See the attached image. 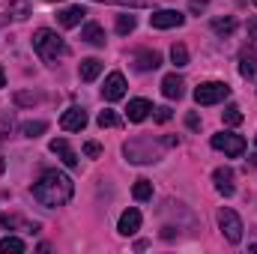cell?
I'll return each mask as SVG.
<instances>
[{
	"label": "cell",
	"instance_id": "9a60e30c",
	"mask_svg": "<svg viewBox=\"0 0 257 254\" xmlns=\"http://www.w3.org/2000/svg\"><path fill=\"white\" fill-rule=\"evenodd\" d=\"M239 75L245 81H257V54L254 51H242L239 54Z\"/></svg>",
	"mask_w": 257,
	"mask_h": 254
},
{
	"label": "cell",
	"instance_id": "4316f807",
	"mask_svg": "<svg viewBox=\"0 0 257 254\" xmlns=\"http://www.w3.org/2000/svg\"><path fill=\"white\" fill-rule=\"evenodd\" d=\"M239 123H242V111L236 105L224 108V126H239Z\"/></svg>",
	"mask_w": 257,
	"mask_h": 254
},
{
	"label": "cell",
	"instance_id": "8fae6325",
	"mask_svg": "<svg viewBox=\"0 0 257 254\" xmlns=\"http://www.w3.org/2000/svg\"><path fill=\"white\" fill-rule=\"evenodd\" d=\"M51 153H54V156H60V162H63L66 168H75V165H78L75 150L69 147V141H63V138H54V141H51Z\"/></svg>",
	"mask_w": 257,
	"mask_h": 254
},
{
	"label": "cell",
	"instance_id": "44dd1931",
	"mask_svg": "<svg viewBox=\"0 0 257 254\" xmlns=\"http://www.w3.org/2000/svg\"><path fill=\"white\" fill-rule=\"evenodd\" d=\"M0 251L3 254H21L24 251V242H21L18 236H3V239H0Z\"/></svg>",
	"mask_w": 257,
	"mask_h": 254
},
{
	"label": "cell",
	"instance_id": "8d00e7d4",
	"mask_svg": "<svg viewBox=\"0 0 257 254\" xmlns=\"http://www.w3.org/2000/svg\"><path fill=\"white\" fill-rule=\"evenodd\" d=\"M102 3H120V0H102Z\"/></svg>",
	"mask_w": 257,
	"mask_h": 254
},
{
	"label": "cell",
	"instance_id": "d6a6232c",
	"mask_svg": "<svg viewBox=\"0 0 257 254\" xmlns=\"http://www.w3.org/2000/svg\"><path fill=\"white\" fill-rule=\"evenodd\" d=\"M186 123H189V129H200V120H197V114H189V117H186Z\"/></svg>",
	"mask_w": 257,
	"mask_h": 254
},
{
	"label": "cell",
	"instance_id": "277c9868",
	"mask_svg": "<svg viewBox=\"0 0 257 254\" xmlns=\"http://www.w3.org/2000/svg\"><path fill=\"white\" fill-rule=\"evenodd\" d=\"M230 96V87L224 84V81H206V84H200L197 90H194V102L197 105H218V102H224Z\"/></svg>",
	"mask_w": 257,
	"mask_h": 254
},
{
	"label": "cell",
	"instance_id": "484cf974",
	"mask_svg": "<svg viewBox=\"0 0 257 254\" xmlns=\"http://www.w3.org/2000/svg\"><path fill=\"white\" fill-rule=\"evenodd\" d=\"M9 15H12V18H27V15H30V3L12 0V3H9Z\"/></svg>",
	"mask_w": 257,
	"mask_h": 254
},
{
	"label": "cell",
	"instance_id": "5b68a950",
	"mask_svg": "<svg viewBox=\"0 0 257 254\" xmlns=\"http://www.w3.org/2000/svg\"><path fill=\"white\" fill-rule=\"evenodd\" d=\"M212 150H218V153H224V156H242L245 153V138L242 135H230V132H218V135H212Z\"/></svg>",
	"mask_w": 257,
	"mask_h": 254
},
{
	"label": "cell",
	"instance_id": "603a6c76",
	"mask_svg": "<svg viewBox=\"0 0 257 254\" xmlns=\"http://www.w3.org/2000/svg\"><path fill=\"white\" fill-rule=\"evenodd\" d=\"M45 129H48V123H45V120H27V123L21 126V132H24V138H39Z\"/></svg>",
	"mask_w": 257,
	"mask_h": 254
},
{
	"label": "cell",
	"instance_id": "7a4b0ae2",
	"mask_svg": "<svg viewBox=\"0 0 257 254\" xmlns=\"http://www.w3.org/2000/svg\"><path fill=\"white\" fill-rule=\"evenodd\" d=\"M33 48H36V54L45 60V63H54L57 57H63L66 51V42L54 33V30H48V27H39L36 33H33Z\"/></svg>",
	"mask_w": 257,
	"mask_h": 254
},
{
	"label": "cell",
	"instance_id": "ab89813d",
	"mask_svg": "<svg viewBox=\"0 0 257 254\" xmlns=\"http://www.w3.org/2000/svg\"><path fill=\"white\" fill-rule=\"evenodd\" d=\"M254 6H257V0H254Z\"/></svg>",
	"mask_w": 257,
	"mask_h": 254
},
{
	"label": "cell",
	"instance_id": "e0dca14e",
	"mask_svg": "<svg viewBox=\"0 0 257 254\" xmlns=\"http://www.w3.org/2000/svg\"><path fill=\"white\" fill-rule=\"evenodd\" d=\"M84 6H69V9H63V12H57V21L63 24V27H78L81 21H84Z\"/></svg>",
	"mask_w": 257,
	"mask_h": 254
},
{
	"label": "cell",
	"instance_id": "e575fe53",
	"mask_svg": "<svg viewBox=\"0 0 257 254\" xmlns=\"http://www.w3.org/2000/svg\"><path fill=\"white\" fill-rule=\"evenodd\" d=\"M0 87H6V75H3V69H0Z\"/></svg>",
	"mask_w": 257,
	"mask_h": 254
},
{
	"label": "cell",
	"instance_id": "ba28073f",
	"mask_svg": "<svg viewBox=\"0 0 257 254\" xmlns=\"http://www.w3.org/2000/svg\"><path fill=\"white\" fill-rule=\"evenodd\" d=\"M102 96H105L108 102H120V99L126 96V78H123V72H111V75L105 78Z\"/></svg>",
	"mask_w": 257,
	"mask_h": 254
},
{
	"label": "cell",
	"instance_id": "2e32d148",
	"mask_svg": "<svg viewBox=\"0 0 257 254\" xmlns=\"http://www.w3.org/2000/svg\"><path fill=\"white\" fill-rule=\"evenodd\" d=\"M81 39H84V42H90V45H96V48H102V45H105V30H102L96 21H90V24H84Z\"/></svg>",
	"mask_w": 257,
	"mask_h": 254
},
{
	"label": "cell",
	"instance_id": "8992f818",
	"mask_svg": "<svg viewBox=\"0 0 257 254\" xmlns=\"http://www.w3.org/2000/svg\"><path fill=\"white\" fill-rule=\"evenodd\" d=\"M218 227H221V233H224L227 242L236 245L242 239V218L233 209H218Z\"/></svg>",
	"mask_w": 257,
	"mask_h": 254
},
{
	"label": "cell",
	"instance_id": "f35d334b",
	"mask_svg": "<svg viewBox=\"0 0 257 254\" xmlns=\"http://www.w3.org/2000/svg\"><path fill=\"white\" fill-rule=\"evenodd\" d=\"M254 251H257V245H254Z\"/></svg>",
	"mask_w": 257,
	"mask_h": 254
},
{
	"label": "cell",
	"instance_id": "52a82bcc",
	"mask_svg": "<svg viewBox=\"0 0 257 254\" xmlns=\"http://www.w3.org/2000/svg\"><path fill=\"white\" fill-rule=\"evenodd\" d=\"M183 21H186V15L177 12V9H159V12L150 15V24L156 30H171V27H180Z\"/></svg>",
	"mask_w": 257,
	"mask_h": 254
},
{
	"label": "cell",
	"instance_id": "3957f363",
	"mask_svg": "<svg viewBox=\"0 0 257 254\" xmlns=\"http://www.w3.org/2000/svg\"><path fill=\"white\" fill-rule=\"evenodd\" d=\"M123 153H126L128 162H135V165L159 162V150L153 147V141H150V138H135V141H128L126 147H123Z\"/></svg>",
	"mask_w": 257,
	"mask_h": 254
},
{
	"label": "cell",
	"instance_id": "6da1fadb",
	"mask_svg": "<svg viewBox=\"0 0 257 254\" xmlns=\"http://www.w3.org/2000/svg\"><path fill=\"white\" fill-rule=\"evenodd\" d=\"M72 194H75V183L60 171H45L33 183V197L42 206H63V203L72 200Z\"/></svg>",
	"mask_w": 257,
	"mask_h": 254
},
{
	"label": "cell",
	"instance_id": "cb8c5ba5",
	"mask_svg": "<svg viewBox=\"0 0 257 254\" xmlns=\"http://www.w3.org/2000/svg\"><path fill=\"white\" fill-rule=\"evenodd\" d=\"M135 24H138L135 15H117V33H120V36H128V33L135 30Z\"/></svg>",
	"mask_w": 257,
	"mask_h": 254
},
{
	"label": "cell",
	"instance_id": "30bf717a",
	"mask_svg": "<svg viewBox=\"0 0 257 254\" xmlns=\"http://www.w3.org/2000/svg\"><path fill=\"white\" fill-rule=\"evenodd\" d=\"M117 230H120L123 236H132V233H138V230H141V212H138L135 206H128L126 212L120 215V224H117Z\"/></svg>",
	"mask_w": 257,
	"mask_h": 254
},
{
	"label": "cell",
	"instance_id": "7402d4cb",
	"mask_svg": "<svg viewBox=\"0 0 257 254\" xmlns=\"http://www.w3.org/2000/svg\"><path fill=\"white\" fill-rule=\"evenodd\" d=\"M132 194H135V200H150L153 197V183L150 180H138L132 186Z\"/></svg>",
	"mask_w": 257,
	"mask_h": 254
},
{
	"label": "cell",
	"instance_id": "83f0119b",
	"mask_svg": "<svg viewBox=\"0 0 257 254\" xmlns=\"http://www.w3.org/2000/svg\"><path fill=\"white\" fill-rule=\"evenodd\" d=\"M96 123L102 129H111V126H120V117H117L114 111H102V114L96 117Z\"/></svg>",
	"mask_w": 257,
	"mask_h": 254
},
{
	"label": "cell",
	"instance_id": "4fadbf2b",
	"mask_svg": "<svg viewBox=\"0 0 257 254\" xmlns=\"http://www.w3.org/2000/svg\"><path fill=\"white\" fill-rule=\"evenodd\" d=\"M212 180H215V189L221 191L224 197H230L233 194V171L230 168H215V174H212Z\"/></svg>",
	"mask_w": 257,
	"mask_h": 254
},
{
	"label": "cell",
	"instance_id": "7c38bea8",
	"mask_svg": "<svg viewBox=\"0 0 257 254\" xmlns=\"http://www.w3.org/2000/svg\"><path fill=\"white\" fill-rule=\"evenodd\" d=\"M162 93L168 96V99H180L183 93H186V81L174 72V75H165L162 78Z\"/></svg>",
	"mask_w": 257,
	"mask_h": 254
},
{
	"label": "cell",
	"instance_id": "9c48e42d",
	"mask_svg": "<svg viewBox=\"0 0 257 254\" xmlns=\"http://www.w3.org/2000/svg\"><path fill=\"white\" fill-rule=\"evenodd\" d=\"M60 126H63L66 132H81V129L87 126V111H81V108H69V111H63Z\"/></svg>",
	"mask_w": 257,
	"mask_h": 254
},
{
	"label": "cell",
	"instance_id": "74e56055",
	"mask_svg": "<svg viewBox=\"0 0 257 254\" xmlns=\"http://www.w3.org/2000/svg\"><path fill=\"white\" fill-rule=\"evenodd\" d=\"M254 144H257V138H254Z\"/></svg>",
	"mask_w": 257,
	"mask_h": 254
},
{
	"label": "cell",
	"instance_id": "1f68e13d",
	"mask_svg": "<svg viewBox=\"0 0 257 254\" xmlns=\"http://www.w3.org/2000/svg\"><path fill=\"white\" fill-rule=\"evenodd\" d=\"M156 120L159 123H168L171 120V108H156Z\"/></svg>",
	"mask_w": 257,
	"mask_h": 254
},
{
	"label": "cell",
	"instance_id": "f546056e",
	"mask_svg": "<svg viewBox=\"0 0 257 254\" xmlns=\"http://www.w3.org/2000/svg\"><path fill=\"white\" fill-rule=\"evenodd\" d=\"M6 132H12V117H9V114L0 117V144L6 141Z\"/></svg>",
	"mask_w": 257,
	"mask_h": 254
},
{
	"label": "cell",
	"instance_id": "d6986e66",
	"mask_svg": "<svg viewBox=\"0 0 257 254\" xmlns=\"http://www.w3.org/2000/svg\"><path fill=\"white\" fill-rule=\"evenodd\" d=\"M135 66H138L141 72H150V69H159V66H162V57H159L156 51H138V54H135Z\"/></svg>",
	"mask_w": 257,
	"mask_h": 254
},
{
	"label": "cell",
	"instance_id": "836d02e7",
	"mask_svg": "<svg viewBox=\"0 0 257 254\" xmlns=\"http://www.w3.org/2000/svg\"><path fill=\"white\" fill-rule=\"evenodd\" d=\"M248 30H251V39H254V42H257V18H254V21H251V24H248Z\"/></svg>",
	"mask_w": 257,
	"mask_h": 254
},
{
	"label": "cell",
	"instance_id": "5bb4252c",
	"mask_svg": "<svg viewBox=\"0 0 257 254\" xmlns=\"http://www.w3.org/2000/svg\"><path fill=\"white\" fill-rule=\"evenodd\" d=\"M150 111H153V105L147 102V99H132L126 108V117L132 123H141V120H147L150 117Z\"/></svg>",
	"mask_w": 257,
	"mask_h": 254
},
{
	"label": "cell",
	"instance_id": "d4e9b609",
	"mask_svg": "<svg viewBox=\"0 0 257 254\" xmlns=\"http://www.w3.org/2000/svg\"><path fill=\"white\" fill-rule=\"evenodd\" d=\"M171 60H174L177 66H186L189 63V48H186L183 42H177V45L171 48Z\"/></svg>",
	"mask_w": 257,
	"mask_h": 254
},
{
	"label": "cell",
	"instance_id": "d590c367",
	"mask_svg": "<svg viewBox=\"0 0 257 254\" xmlns=\"http://www.w3.org/2000/svg\"><path fill=\"white\" fill-rule=\"evenodd\" d=\"M251 168H257V156H251Z\"/></svg>",
	"mask_w": 257,
	"mask_h": 254
},
{
	"label": "cell",
	"instance_id": "f1b7e54d",
	"mask_svg": "<svg viewBox=\"0 0 257 254\" xmlns=\"http://www.w3.org/2000/svg\"><path fill=\"white\" fill-rule=\"evenodd\" d=\"M15 102H18V105H36L39 96H36V93H15Z\"/></svg>",
	"mask_w": 257,
	"mask_h": 254
},
{
	"label": "cell",
	"instance_id": "4dcf8cb0",
	"mask_svg": "<svg viewBox=\"0 0 257 254\" xmlns=\"http://www.w3.org/2000/svg\"><path fill=\"white\" fill-rule=\"evenodd\" d=\"M84 153H87V156H90V159H96V156H99V153H102V147H99V144H96V141H87V144H84Z\"/></svg>",
	"mask_w": 257,
	"mask_h": 254
},
{
	"label": "cell",
	"instance_id": "ac0fdd59",
	"mask_svg": "<svg viewBox=\"0 0 257 254\" xmlns=\"http://www.w3.org/2000/svg\"><path fill=\"white\" fill-rule=\"evenodd\" d=\"M78 75H81V81H96V78L102 75V60H96V57L81 60V66H78Z\"/></svg>",
	"mask_w": 257,
	"mask_h": 254
},
{
	"label": "cell",
	"instance_id": "ffe728a7",
	"mask_svg": "<svg viewBox=\"0 0 257 254\" xmlns=\"http://www.w3.org/2000/svg\"><path fill=\"white\" fill-rule=\"evenodd\" d=\"M212 30H215L218 36H230V33L236 30V18H230V15H227V18H215V21H212Z\"/></svg>",
	"mask_w": 257,
	"mask_h": 254
}]
</instances>
